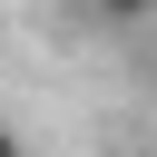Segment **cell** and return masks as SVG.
Instances as JSON below:
<instances>
[{"label":"cell","instance_id":"cell-1","mask_svg":"<svg viewBox=\"0 0 157 157\" xmlns=\"http://www.w3.org/2000/svg\"><path fill=\"white\" fill-rule=\"evenodd\" d=\"M147 10H157V0H88V20H108V29H137Z\"/></svg>","mask_w":157,"mask_h":157},{"label":"cell","instance_id":"cell-2","mask_svg":"<svg viewBox=\"0 0 157 157\" xmlns=\"http://www.w3.org/2000/svg\"><path fill=\"white\" fill-rule=\"evenodd\" d=\"M0 157H29V147H20V137H10V128H0Z\"/></svg>","mask_w":157,"mask_h":157}]
</instances>
